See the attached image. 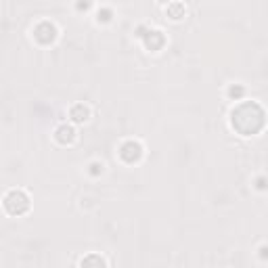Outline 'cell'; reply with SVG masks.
Returning a JSON list of instances; mask_svg holds the SVG:
<instances>
[{"mask_svg":"<svg viewBox=\"0 0 268 268\" xmlns=\"http://www.w3.org/2000/svg\"><path fill=\"white\" fill-rule=\"evenodd\" d=\"M143 42L149 51H160L161 46L165 44V38L160 29H147L145 36H143Z\"/></svg>","mask_w":268,"mask_h":268,"instance_id":"obj_5","label":"cell"},{"mask_svg":"<svg viewBox=\"0 0 268 268\" xmlns=\"http://www.w3.org/2000/svg\"><path fill=\"white\" fill-rule=\"evenodd\" d=\"M243 94H245V88H243L241 84H233L231 88H228V97H231L233 101H239V99H243Z\"/></svg>","mask_w":268,"mask_h":268,"instance_id":"obj_9","label":"cell"},{"mask_svg":"<svg viewBox=\"0 0 268 268\" xmlns=\"http://www.w3.org/2000/svg\"><path fill=\"white\" fill-rule=\"evenodd\" d=\"M34 38L38 44H53L54 40H57V26L51 21H42L38 23V26L34 27Z\"/></svg>","mask_w":268,"mask_h":268,"instance_id":"obj_3","label":"cell"},{"mask_svg":"<svg viewBox=\"0 0 268 268\" xmlns=\"http://www.w3.org/2000/svg\"><path fill=\"white\" fill-rule=\"evenodd\" d=\"M4 210L9 212L11 216L26 214L29 210V197L23 191H19V188H13V191H9L4 195Z\"/></svg>","mask_w":268,"mask_h":268,"instance_id":"obj_2","label":"cell"},{"mask_svg":"<svg viewBox=\"0 0 268 268\" xmlns=\"http://www.w3.org/2000/svg\"><path fill=\"white\" fill-rule=\"evenodd\" d=\"M69 120L74 124H84L90 120V109L86 107L84 103H76L72 109H69Z\"/></svg>","mask_w":268,"mask_h":268,"instance_id":"obj_7","label":"cell"},{"mask_svg":"<svg viewBox=\"0 0 268 268\" xmlns=\"http://www.w3.org/2000/svg\"><path fill=\"white\" fill-rule=\"evenodd\" d=\"M161 2H168V0H161Z\"/></svg>","mask_w":268,"mask_h":268,"instance_id":"obj_16","label":"cell"},{"mask_svg":"<svg viewBox=\"0 0 268 268\" xmlns=\"http://www.w3.org/2000/svg\"><path fill=\"white\" fill-rule=\"evenodd\" d=\"M260 258H262V260H268V245H262V247H260Z\"/></svg>","mask_w":268,"mask_h":268,"instance_id":"obj_15","label":"cell"},{"mask_svg":"<svg viewBox=\"0 0 268 268\" xmlns=\"http://www.w3.org/2000/svg\"><path fill=\"white\" fill-rule=\"evenodd\" d=\"M54 140H57L59 145H72L76 140V128L69 124L59 126V128L54 130Z\"/></svg>","mask_w":268,"mask_h":268,"instance_id":"obj_6","label":"cell"},{"mask_svg":"<svg viewBox=\"0 0 268 268\" xmlns=\"http://www.w3.org/2000/svg\"><path fill=\"white\" fill-rule=\"evenodd\" d=\"M256 188H258V191H266V188H268V178L266 176L256 178Z\"/></svg>","mask_w":268,"mask_h":268,"instance_id":"obj_14","label":"cell"},{"mask_svg":"<svg viewBox=\"0 0 268 268\" xmlns=\"http://www.w3.org/2000/svg\"><path fill=\"white\" fill-rule=\"evenodd\" d=\"M113 19V11L111 9H101L99 13H97V21L99 23H109Z\"/></svg>","mask_w":268,"mask_h":268,"instance_id":"obj_11","label":"cell"},{"mask_svg":"<svg viewBox=\"0 0 268 268\" xmlns=\"http://www.w3.org/2000/svg\"><path fill=\"white\" fill-rule=\"evenodd\" d=\"M165 13H168V17H170V19L178 21V19H183V17H185L187 9H185V4H183V2H170V4H168V9H165Z\"/></svg>","mask_w":268,"mask_h":268,"instance_id":"obj_8","label":"cell"},{"mask_svg":"<svg viewBox=\"0 0 268 268\" xmlns=\"http://www.w3.org/2000/svg\"><path fill=\"white\" fill-rule=\"evenodd\" d=\"M88 174L90 176H101V174H103V163H101V161H92L88 165Z\"/></svg>","mask_w":268,"mask_h":268,"instance_id":"obj_12","label":"cell"},{"mask_svg":"<svg viewBox=\"0 0 268 268\" xmlns=\"http://www.w3.org/2000/svg\"><path fill=\"white\" fill-rule=\"evenodd\" d=\"M90 6H92V0H78V2H76V9L80 13L90 11Z\"/></svg>","mask_w":268,"mask_h":268,"instance_id":"obj_13","label":"cell"},{"mask_svg":"<svg viewBox=\"0 0 268 268\" xmlns=\"http://www.w3.org/2000/svg\"><path fill=\"white\" fill-rule=\"evenodd\" d=\"M264 124H266V111L254 101H245V103L237 105L231 111V126L241 136L258 134L264 128Z\"/></svg>","mask_w":268,"mask_h":268,"instance_id":"obj_1","label":"cell"},{"mask_svg":"<svg viewBox=\"0 0 268 268\" xmlns=\"http://www.w3.org/2000/svg\"><path fill=\"white\" fill-rule=\"evenodd\" d=\"M120 157L126 163L140 161V157H143V145L136 143V140H126V143L120 147Z\"/></svg>","mask_w":268,"mask_h":268,"instance_id":"obj_4","label":"cell"},{"mask_svg":"<svg viewBox=\"0 0 268 268\" xmlns=\"http://www.w3.org/2000/svg\"><path fill=\"white\" fill-rule=\"evenodd\" d=\"M82 266H105L107 262L101 256H88V258H84L82 262H80Z\"/></svg>","mask_w":268,"mask_h":268,"instance_id":"obj_10","label":"cell"}]
</instances>
